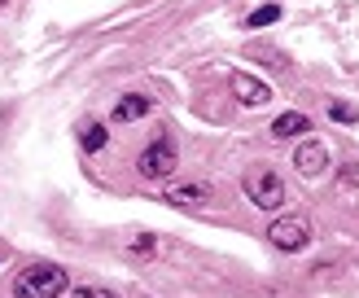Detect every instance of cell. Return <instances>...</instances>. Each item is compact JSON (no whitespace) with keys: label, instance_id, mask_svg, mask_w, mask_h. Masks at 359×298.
I'll list each match as a JSON object with an SVG mask.
<instances>
[{"label":"cell","instance_id":"cell-1","mask_svg":"<svg viewBox=\"0 0 359 298\" xmlns=\"http://www.w3.org/2000/svg\"><path fill=\"white\" fill-rule=\"evenodd\" d=\"M62 290H66V268H57V263H31L13 280L18 298H57Z\"/></svg>","mask_w":359,"mask_h":298},{"label":"cell","instance_id":"cell-2","mask_svg":"<svg viewBox=\"0 0 359 298\" xmlns=\"http://www.w3.org/2000/svg\"><path fill=\"white\" fill-rule=\"evenodd\" d=\"M241 184H245V198L255 202L259 210H280V202H285V180H280L272 167H250Z\"/></svg>","mask_w":359,"mask_h":298},{"label":"cell","instance_id":"cell-3","mask_svg":"<svg viewBox=\"0 0 359 298\" xmlns=\"http://www.w3.org/2000/svg\"><path fill=\"white\" fill-rule=\"evenodd\" d=\"M267 241H272L276 250L294 255V250H302V245L311 241V219L307 215H276L267 224Z\"/></svg>","mask_w":359,"mask_h":298},{"label":"cell","instance_id":"cell-4","mask_svg":"<svg viewBox=\"0 0 359 298\" xmlns=\"http://www.w3.org/2000/svg\"><path fill=\"white\" fill-rule=\"evenodd\" d=\"M136 171L145 175V180H167V175H175V145L167 136H158L145 145V154L136 158Z\"/></svg>","mask_w":359,"mask_h":298},{"label":"cell","instance_id":"cell-5","mask_svg":"<svg viewBox=\"0 0 359 298\" xmlns=\"http://www.w3.org/2000/svg\"><path fill=\"white\" fill-rule=\"evenodd\" d=\"M294 171L307 175V180L325 175V171H329V149H325V140H302V145L294 149Z\"/></svg>","mask_w":359,"mask_h":298},{"label":"cell","instance_id":"cell-6","mask_svg":"<svg viewBox=\"0 0 359 298\" xmlns=\"http://www.w3.org/2000/svg\"><path fill=\"white\" fill-rule=\"evenodd\" d=\"M232 97L241 105H267L272 101V88L263 79H255V75H245V70H237V75H232Z\"/></svg>","mask_w":359,"mask_h":298},{"label":"cell","instance_id":"cell-7","mask_svg":"<svg viewBox=\"0 0 359 298\" xmlns=\"http://www.w3.org/2000/svg\"><path fill=\"white\" fill-rule=\"evenodd\" d=\"M167 202H171V206H206V202H210V184H206V180L167 184Z\"/></svg>","mask_w":359,"mask_h":298},{"label":"cell","instance_id":"cell-8","mask_svg":"<svg viewBox=\"0 0 359 298\" xmlns=\"http://www.w3.org/2000/svg\"><path fill=\"white\" fill-rule=\"evenodd\" d=\"M307 132H311V118H307V114H294V110H290V114H280V118L272 123V136H276V140L307 136Z\"/></svg>","mask_w":359,"mask_h":298},{"label":"cell","instance_id":"cell-9","mask_svg":"<svg viewBox=\"0 0 359 298\" xmlns=\"http://www.w3.org/2000/svg\"><path fill=\"white\" fill-rule=\"evenodd\" d=\"M145 114H149V97H136V93H128L114 105V123H136V118H145Z\"/></svg>","mask_w":359,"mask_h":298},{"label":"cell","instance_id":"cell-10","mask_svg":"<svg viewBox=\"0 0 359 298\" xmlns=\"http://www.w3.org/2000/svg\"><path fill=\"white\" fill-rule=\"evenodd\" d=\"M245 57H255V62L272 66V70H290V57H285L280 48H272V44H250V48H245Z\"/></svg>","mask_w":359,"mask_h":298},{"label":"cell","instance_id":"cell-11","mask_svg":"<svg viewBox=\"0 0 359 298\" xmlns=\"http://www.w3.org/2000/svg\"><path fill=\"white\" fill-rule=\"evenodd\" d=\"M83 149L88 154L105 149V128H101V123H88V128H83Z\"/></svg>","mask_w":359,"mask_h":298},{"label":"cell","instance_id":"cell-12","mask_svg":"<svg viewBox=\"0 0 359 298\" xmlns=\"http://www.w3.org/2000/svg\"><path fill=\"white\" fill-rule=\"evenodd\" d=\"M276 18H280V5H263V9L250 13V27H272Z\"/></svg>","mask_w":359,"mask_h":298},{"label":"cell","instance_id":"cell-13","mask_svg":"<svg viewBox=\"0 0 359 298\" xmlns=\"http://www.w3.org/2000/svg\"><path fill=\"white\" fill-rule=\"evenodd\" d=\"M329 114H333L337 123H355V118H359V114H355V105H346V101H333V105H329Z\"/></svg>","mask_w":359,"mask_h":298},{"label":"cell","instance_id":"cell-14","mask_svg":"<svg viewBox=\"0 0 359 298\" xmlns=\"http://www.w3.org/2000/svg\"><path fill=\"white\" fill-rule=\"evenodd\" d=\"M132 255H140V259H154V237H149V233H140V237L132 241Z\"/></svg>","mask_w":359,"mask_h":298},{"label":"cell","instance_id":"cell-15","mask_svg":"<svg viewBox=\"0 0 359 298\" xmlns=\"http://www.w3.org/2000/svg\"><path fill=\"white\" fill-rule=\"evenodd\" d=\"M75 298H118V294L114 290H101V285H79Z\"/></svg>","mask_w":359,"mask_h":298}]
</instances>
